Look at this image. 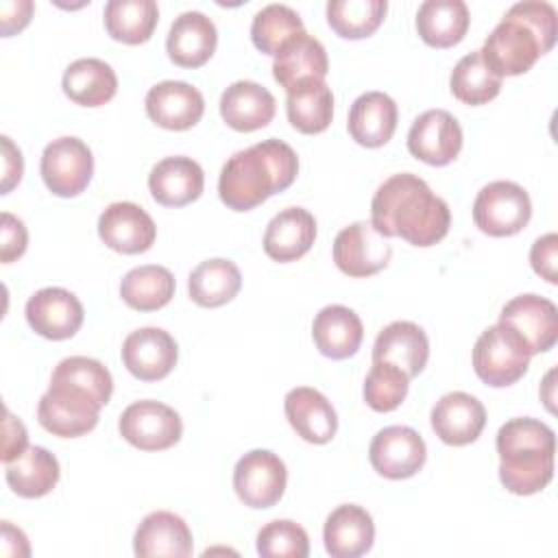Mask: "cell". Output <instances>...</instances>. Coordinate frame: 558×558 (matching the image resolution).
Here are the masks:
<instances>
[{
	"label": "cell",
	"mask_w": 558,
	"mask_h": 558,
	"mask_svg": "<svg viewBox=\"0 0 558 558\" xmlns=\"http://www.w3.org/2000/svg\"><path fill=\"white\" fill-rule=\"evenodd\" d=\"M257 554L264 558H307V532L290 519H275L257 532Z\"/></svg>",
	"instance_id": "cell-43"
},
{
	"label": "cell",
	"mask_w": 558,
	"mask_h": 558,
	"mask_svg": "<svg viewBox=\"0 0 558 558\" xmlns=\"http://www.w3.org/2000/svg\"><path fill=\"white\" fill-rule=\"evenodd\" d=\"M327 72H329L327 50L307 31L292 37L275 54V61H272V76L286 92L305 78L325 81Z\"/></svg>",
	"instance_id": "cell-29"
},
{
	"label": "cell",
	"mask_w": 558,
	"mask_h": 558,
	"mask_svg": "<svg viewBox=\"0 0 558 558\" xmlns=\"http://www.w3.org/2000/svg\"><path fill=\"white\" fill-rule=\"evenodd\" d=\"M100 240L124 255L144 253L155 244L157 227L150 214L131 201H116L107 205L98 218Z\"/></svg>",
	"instance_id": "cell-16"
},
{
	"label": "cell",
	"mask_w": 558,
	"mask_h": 558,
	"mask_svg": "<svg viewBox=\"0 0 558 558\" xmlns=\"http://www.w3.org/2000/svg\"><path fill=\"white\" fill-rule=\"evenodd\" d=\"M65 96L83 107H100L118 92V76L113 68L96 57L72 61L61 78Z\"/></svg>",
	"instance_id": "cell-30"
},
{
	"label": "cell",
	"mask_w": 558,
	"mask_h": 558,
	"mask_svg": "<svg viewBox=\"0 0 558 558\" xmlns=\"http://www.w3.org/2000/svg\"><path fill=\"white\" fill-rule=\"evenodd\" d=\"M429 357V340L421 325L412 320H392L373 344V362L384 360L399 366L410 379L416 377Z\"/></svg>",
	"instance_id": "cell-24"
},
{
	"label": "cell",
	"mask_w": 558,
	"mask_h": 558,
	"mask_svg": "<svg viewBox=\"0 0 558 558\" xmlns=\"http://www.w3.org/2000/svg\"><path fill=\"white\" fill-rule=\"evenodd\" d=\"M275 96L259 83L242 78L231 83L220 96V116L227 126L248 133L264 129L275 118Z\"/></svg>",
	"instance_id": "cell-26"
},
{
	"label": "cell",
	"mask_w": 558,
	"mask_h": 558,
	"mask_svg": "<svg viewBox=\"0 0 558 558\" xmlns=\"http://www.w3.org/2000/svg\"><path fill=\"white\" fill-rule=\"evenodd\" d=\"M33 13L31 0H17V2H2L0 4V22H2V35L9 37L17 31H22Z\"/></svg>",
	"instance_id": "cell-48"
},
{
	"label": "cell",
	"mask_w": 558,
	"mask_h": 558,
	"mask_svg": "<svg viewBox=\"0 0 558 558\" xmlns=\"http://www.w3.org/2000/svg\"><path fill=\"white\" fill-rule=\"evenodd\" d=\"M205 187V172L192 157L172 155L157 161L148 174V190L159 205L183 207Z\"/></svg>",
	"instance_id": "cell-22"
},
{
	"label": "cell",
	"mask_w": 558,
	"mask_h": 558,
	"mask_svg": "<svg viewBox=\"0 0 558 558\" xmlns=\"http://www.w3.org/2000/svg\"><path fill=\"white\" fill-rule=\"evenodd\" d=\"M530 349L523 338L504 323L486 327L473 347L475 375L493 386L504 388L519 381L530 366Z\"/></svg>",
	"instance_id": "cell-5"
},
{
	"label": "cell",
	"mask_w": 558,
	"mask_h": 558,
	"mask_svg": "<svg viewBox=\"0 0 558 558\" xmlns=\"http://www.w3.org/2000/svg\"><path fill=\"white\" fill-rule=\"evenodd\" d=\"M530 194L514 181H490L473 201V220L477 229L493 238L519 233L530 222Z\"/></svg>",
	"instance_id": "cell-6"
},
{
	"label": "cell",
	"mask_w": 558,
	"mask_h": 558,
	"mask_svg": "<svg viewBox=\"0 0 558 558\" xmlns=\"http://www.w3.org/2000/svg\"><path fill=\"white\" fill-rule=\"evenodd\" d=\"M31 329L48 340L72 338L85 318L83 303L78 296L65 288L48 286L37 290L24 307Z\"/></svg>",
	"instance_id": "cell-12"
},
{
	"label": "cell",
	"mask_w": 558,
	"mask_h": 558,
	"mask_svg": "<svg viewBox=\"0 0 558 558\" xmlns=\"http://www.w3.org/2000/svg\"><path fill=\"white\" fill-rule=\"evenodd\" d=\"M118 429L133 447L142 451H161L181 440L183 421L174 408L161 401L142 399L122 410Z\"/></svg>",
	"instance_id": "cell-8"
},
{
	"label": "cell",
	"mask_w": 558,
	"mask_h": 558,
	"mask_svg": "<svg viewBox=\"0 0 558 558\" xmlns=\"http://www.w3.org/2000/svg\"><path fill=\"white\" fill-rule=\"evenodd\" d=\"M331 253L336 266L344 275L371 277L388 266L392 246L371 220H357L338 231Z\"/></svg>",
	"instance_id": "cell-10"
},
{
	"label": "cell",
	"mask_w": 558,
	"mask_h": 558,
	"mask_svg": "<svg viewBox=\"0 0 558 558\" xmlns=\"http://www.w3.org/2000/svg\"><path fill=\"white\" fill-rule=\"evenodd\" d=\"M39 425L61 438H76L92 432L98 423V410L85 408L52 392H44L37 405Z\"/></svg>",
	"instance_id": "cell-40"
},
{
	"label": "cell",
	"mask_w": 558,
	"mask_h": 558,
	"mask_svg": "<svg viewBox=\"0 0 558 558\" xmlns=\"http://www.w3.org/2000/svg\"><path fill=\"white\" fill-rule=\"evenodd\" d=\"M102 15L105 28L113 39L135 46L150 39L159 9L155 0H109Z\"/></svg>",
	"instance_id": "cell-37"
},
{
	"label": "cell",
	"mask_w": 558,
	"mask_h": 558,
	"mask_svg": "<svg viewBox=\"0 0 558 558\" xmlns=\"http://www.w3.org/2000/svg\"><path fill=\"white\" fill-rule=\"evenodd\" d=\"M218 31L203 11H183L170 24L166 37L168 57L181 68H201L216 50Z\"/></svg>",
	"instance_id": "cell-21"
},
{
	"label": "cell",
	"mask_w": 558,
	"mask_h": 558,
	"mask_svg": "<svg viewBox=\"0 0 558 558\" xmlns=\"http://www.w3.org/2000/svg\"><path fill=\"white\" fill-rule=\"evenodd\" d=\"M499 480L514 495H534L554 477V429L532 416L506 421L497 432Z\"/></svg>",
	"instance_id": "cell-4"
},
{
	"label": "cell",
	"mask_w": 558,
	"mask_h": 558,
	"mask_svg": "<svg viewBox=\"0 0 558 558\" xmlns=\"http://www.w3.org/2000/svg\"><path fill=\"white\" fill-rule=\"evenodd\" d=\"M242 288L240 268L227 257L201 262L187 277L190 299L201 307H220Z\"/></svg>",
	"instance_id": "cell-35"
},
{
	"label": "cell",
	"mask_w": 558,
	"mask_h": 558,
	"mask_svg": "<svg viewBox=\"0 0 558 558\" xmlns=\"http://www.w3.org/2000/svg\"><path fill=\"white\" fill-rule=\"evenodd\" d=\"M429 421L432 429L442 442L462 447L477 440L482 434L486 425V410L477 397L453 390L434 403Z\"/></svg>",
	"instance_id": "cell-17"
},
{
	"label": "cell",
	"mask_w": 558,
	"mask_h": 558,
	"mask_svg": "<svg viewBox=\"0 0 558 558\" xmlns=\"http://www.w3.org/2000/svg\"><path fill=\"white\" fill-rule=\"evenodd\" d=\"M556 262H558V235L545 233L534 240L530 248V264L538 277H543L547 283H556Z\"/></svg>",
	"instance_id": "cell-45"
},
{
	"label": "cell",
	"mask_w": 558,
	"mask_h": 558,
	"mask_svg": "<svg viewBox=\"0 0 558 558\" xmlns=\"http://www.w3.org/2000/svg\"><path fill=\"white\" fill-rule=\"evenodd\" d=\"M499 323L514 329L532 355L549 351L558 340V310L554 301L538 294L510 299L499 312Z\"/></svg>",
	"instance_id": "cell-14"
},
{
	"label": "cell",
	"mask_w": 558,
	"mask_h": 558,
	"mask_svg": "<svg viewBox=\"0 0 558 558\" xmlns=\"http://www.w3.org/2000/svg\"><path fill=\"white\" fill-rule=\"evenodd\" d=\"M0 142H2V185H0V194H9L11 187H15L22 179L24 159H22V150L13 144V140L9 135H2Z\"/></svg>",
	"instance_id": "cell-46"
},
{
	"label": "cell",
	"mask_w": 558,
	"mask_h": 558,
	"mask_svg": "<svg viewBox=\"0 0 558 558\" xmlns=\"http://www.w3.org/2000/svg\"><path fill=\"white\" fill-rule=\"evenodd\" d=\"M126 371L142 381H157L170 375L179 360L177 340L161 327H140L122 342Z\"/></svg>",
	"instance_id": "cell-15"
},
{
	"label": "cell",
	"mask_w": 558,
	"mask_h": 558,
	"mask_svg": "<svg viewBox=\"0 0 558 558\" xmlns=\"http://www.w3.org/2000/svg\"><path fill=\"white\" fill-rule=\"evenodd\" d=\"M28 449V434L20 418L4 410V440H2V462H11Z\"/></svg>",
	"instance_id": "cell-47"
},
{
	"label": "cell",
	"mask_w": 558,
	"mask_h": 558,
	"mask_svg": "<svg viewBox=\"0 0 558 558\" xmlns=\"http://www.w3.org/2000/svg\"><path fill=\"white\" fill-rule=\"evenodd\" d=\"M558 13L545 0L512 4L480 48L486 65L504 76L525 74L556 44Z\"/></svg>",
	"instance_id": "cell-3"
},
{
	"label": "cell",
	"mask_w": 558,
	"mask_h": 558,
	"mask_svg": "<svg viewBox=\"0 0 558 558\" xmlns=\"http://www.w3.org/2000/svg\"><path fill=\"white\" fill-rule=\"evenodd\" d=\"M50 386L78 392L98 403L100 408L109 403L113 392V379L109 368L87 355L63 357L52 371Z\"/></svg>",
	"instance_id": "cell-34"
},
{
	"label": "cell",
	"mask_w": 558,
	"mask_h": 558,
	"mask_svg": "<svg viewBox=\"0 0 558 558\" xmlns=\"http://www.w3.org/2000/svg\"><path fill=\"white\" fill-rule=\"evenodd\" d=\"M288 122L305 133H323L333 118V94L331 87L320 78H305L288 89L286 96Z\"/></svg>",
	"instance_id": "cell-31"
},
{
	"label": "cell",
	"mask_w": 558,
	"mask_h": 558,
	"mask_svg": "<svg viewBox=\"0 0 558 558\" xmlns=\"http://www.w3.org/2000/svg\"><path fill=\"white\" fill-rule=\"evenodd\" d=\"M299 172L294 148L281 140L268 137L233 153L218 179L220 201L233 211H248L268 196L290 187Z\"/></svg>",
	"instance_id": "cell-2"
},
{
	"label": "cell",
	"mask_w": 558,
	"mask_h": 558,
	"mask_svg": "<svg viewBox=\"0 0 558 558\" xmlns=\"http://www.w3.org/2000/svg\"><path fill=\"white\" fill-rule=\"evenodd\" d=\"M449 87L464 105H484L499 94L501 76L486 65L480 50H473L453 65Z\"/></svg>",
	"instance_id": "cell-38"
},
{
	"label": "cell",
	"mask_w": 558,
	"mask_h": 558,
	"mask_svg": "<svg viewBox=\"0 0 558 558\" xmlns=\"http://www.w3.org/2000/svg\"><path fill=\"white\" fill-rule=\"evenodd\" d=\"M408 150L429 166H447L462 150V126L447 109H427L408 131Z\"/></svg>",
	"instance_id": "cell-13"
},
{
	"label": "cell",
	"mask_w": 558,
	"mask_h": 558,
	"mask_svg": "<svg viewBox=\"0 0 558 558\" xmlns=\"http://www.w3.org/2000/svg\"><path fill=\"white\" fill-rule=\"evenodd\" d=\"M288 484L286 462L270 449L246 451L233 469V488L238 499L255 510L275 506Z\"/></svg>",
	"instance_id": "cell-9"
},
{
	"label": "cell",
	"mask_w": 558,
	"mask_h": 558,
	"mask_svg": "<svg viewBox=\"0 0 558 558\" xmlns=\"http://www.w3.org/2000/svg\"><path fill=\"white\" fill-rule=\"evenodd\" d=\"M39 172L52 194L63 198L78 196L89 185L94 174L92 148L74 135L57 137L46 144Z\"/></svg>",
	"instance_id": "cell-7"
},
{
	"label": "cell",
	"mask_w": 558,
	"mask_h": 558,
	"mask_svg": "<svg viewBox=\"0 0 558 558\" xmlns=\"http://www.w3.org/2000/svg\"><path fill=\"white\" fill-rule=\"evenodd\" d=\"M174 275L159 264H144L131 268L120 281L122 301L140 312H155L174 296Z\"/></svg>",
	"instance_id": "cell-36"
},
{
	"label": "cell",
	"mask_w": 558,
	"mask_h": 558,
	"mask_svg": "<svg viewBox=\"0 0 558 558\" xmlns=\"http://www.w3.org/2000/svg\"><path fill=\"white\" fill-rule=\"evenodd\" d=\"M301 15L288 4H266L262 7L251 22L253 46L264 54H277L292 37L303 33Z\"/></svg>",
	"instance_id": "cell-39"
},
{
	"label": "cell",
	"mask_w": 558,
	"mask_h": 558,
	"mask_svg": "<svg viewBox=\"0 0 558 558\" xmlns=\"http://www.w3.org/2000/svg\"><path fill=\"white\" fill-rule=\"evenodd\" d=\"M388 11L386 0H329L327 22L344 39L373 35Z\"/></svg>",
	"instance_id": "cell-41"
},
{
	"label": "cell",
	"mask_w": 558,
	"mask_h": 558,
	"mask_svg": "<svg viewBox=\"0 0 558 558\" xmlns=\"http://www.w3.org/2000/svg\"><path fill=\"white\" fill-rule=\"evenodd\" d=\"M192 549V530L170 510L146 514L133 534V551L140 558H187Z\"/></svg>",
	"instance_id": "cell-19"
},
{
	"label": "cell",
	"mask_w": 558,
	"mask_h": 558,
	"mask_svg": "<svg viewBox=\"0 0 558 558\" xmlns=\"http://www.w3.org/2000/svg\"><path fill=\"white\" fill-rule=\"evenodd\" d=\"M397 102L384 94V92H364L360 94L351 109H349V120L347 129L349 135L366 148H377L384 146L395 129H397Z\"/></svg>",
	"instance_id": "cell-27"
},
{
	"label": "cell",
	"mask_w": 558,
	"mask_h": 558,
	"mask_svg": "<svg viewBox=\"0 0 558 558\" xmlns=\"http://www.w3.org/2000/svg\"><path fill=\"white\" fill-rule=\"evenodd\" d=\"M323 541L331 558L364 556L375 541L373 517L357 504H342L325 519Z\"/></svg>",
	"instance_id": "cell-23"
},
{
	"label": "cell",
	"mask_w": 558,
	"mask_h": 558,
	"mask_svg": "<svg viewBox=\"0 0 558 558\" xmlns=\"http://www.w3.org/2000/svg\"><path fill=\"white\" fill-rule=\"evenodd\" d=\"M316 240V218L303 207H286L270 218L264 231V253L275 262L303 257Z\"/></svg>",
	"instance_id": "cell-25"
},
{
	"label": "cell",
	"mask_w": 558,
	"mask_h": 558,
	"mask_svg": "<svg viewBox=\"0 0 558 558\" xmlns=\"http://www.w3.org/2000/svg\"><path fill=\"white\" fill-rule=\"evenodd\" d=\"M148 118L170 131L192 129L205 111L203 94L185 81H161L144 98Z\"/></svg>",
	"instance_id": "cell-18"
},
{
	"label": "cell",
	"mask_w": 558,
	"mask_h": 558,
	"mask_svg": "<svg viewBox=\"0 0 558 558\" xmlns=\"http://www.w3.org/2000/svg\"><path fill=\"white\" fill-rule=\"evenodd\" d=\"M283 412L292 429L307 442L325 445L336 436L338 414L331 401L316 388L296 386L288 390Z\"/></svg>",
	"instance_id": "cell-20"
},
{
	"label": "cell",
	"mask_w": 558,
	"mask_h": 558,
	"mask_svg": "<svg viewBox=\"0 0 558 558\" xmlns=\"http://www.w3.org/2000/svg\"><path fill=\"white\" fill-rule=\"evenodd\" d=\"M371 222L384 238L397 235L414 246H432L447 235L451 211L421 177L399 172L375 190Z\"/></svg>",
	"instance_id": "cell-1"
},
{
	"label": "cell",
	"mask_w": 558,
	"mask_h": 558,
	"mask_svg": "<svg viewBox=\"0 0 558 558\" xmlns=\"http://www.w3.org/2000/svg\"><path fill=\"white\" fill-rule=\"evenodd\" d=\"M410 377L395 364L375 360L364 379V401L375 412H392L408 395Z\"/></svg>",
	"instance_id": "cell-42"
},
{
	"label": "cell",
	"mask_w": 558,
	"mask_h": 558,
	"mask_svg": "<svg viewBox=\"0 0 558 558\" xmlns=\"http://www.w3.org/2000/svg\"><path fill=\"white\" fill-rule=\"evenodd\" d=\"M427 458L423 436L408 425H388L379 429L368 447L373 469L388 480H405L416 475Z\"/></svg>",
	"instance_id": "cell-11"
},
{
	"label": "cell",
	"mask_w": 558,
	"mask_h": 558,
	"mask_svg": "<svg viewBox=\"0 0 558 558\" xmlns=\"http://www.w3.org/2000/svg\"><path fill=\"white\" fill-rule=\"evenodd\" d=\"M312 338L316 349L331 360L351 357L364 338L360 316L347 305H325L312 323Z\"/></svg>",
	"instance_id": "cell-28"
},
{
	"label": "cell",
	"mask_w": 558,
	"mask_h": 558,
	"mask_svg": "<svg viewBox=\"0 0 558 558\" xmlns=\"http://www.w3.org/2000/svg\"><path fill=\"white\" fill-rule=\"evenodd\" d=\"M26 246H28V231L24 222L13 214L2 211L0 214V262L11 264L13 259L24 255Z\"/></svg>",
	"instance_id": "cell-44"
},
{
	"label": "cell",
	"mask_w": 558,
	"mask_h": 558,
	"mask_svg": "<svg viewBox=\"0 0 558 558\" xmlns=\"http://www.w3.org/2000/svg\"><path fill=\"white\" fill-rule=\"evenodd\" d=\"M469 7L462 0H425L416 11V31L427 46H456L469 28Z\"/></svg>",
	"instance_id": "cell-33"
},
{
	"label": "cell",
	"mask_w": 558,
	"mask_h": 558,
	"mask_svg": "<svg viewBox=\"0 0 558 558\" xmlns=\"http://www.w3.org/2000/svg\"><path fill=\"white\" fill-rule=\"evenodd\" d=\"M61 469L54 453L46 447H28L24 453L4 462V477L11 490L20 497L35 499L48 495L59 482Z\"/></svg>",
	"instance_id": "cell-32"
}]
</instances>
